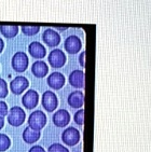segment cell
<instances>
[{"instance_id": "obj_1", "label": "cell", "mask_w": 151, "mask_h": 152, "mask_svg": "<svg viewBox=\"0 0 151 152\" xmlns=\"http://www.w3.org/2000/svg\"><path fill=\"white\" fill-rule=\"evenodd\" d=\"M47 124V115L41 110H35L30 113L28 118V126L35 131H39L43 129Z\"/></svg>"}, {"instance_id": "obj_2", "label": "cell", "mask_w": 151, "mask_h": 152, "mask_svg": "<svg viewBox=\"0 0 151 152\" xmlns=\"http://www.w3.org/2000/svg\"><path fill=\"white\" fill-rule=\"evenodd\" d=\"M25 119H26V113L23 108L15 106L10 109L9 113H8V123L10 125L18 127L25 122Z\"/></svg>"}, {"instance_id": "obj_3", "label": "cell", "mask_w": 151, "mask_h": 152, "mask_svg": "<svg viewBox=\"0 0 151 152\" xmlns=\"http://www.w3.org/2000/svg\"><path fill=\"white\" fill-rule=\"evenodd\" d=\"M28 56L26 55L25 52H16L12 57L11 64L12 68L14 69L16 72H24L28 67Z\"/></svg>"}, {"instance_id": "obj_4", "label": "cell", "mask_w": 151, "mask_h": 152, "mask_svg": "<svg viewBox=\"0 0 151 152\" xmlns=\"http://www.w3.org/2000/svg\"><path fill=\"white\" fill-rule=\"evenodd\" d=\"M29 86V81L27 78L23 76L15 77L14 79L10 82V91L15 95H21Z\"/></svg>"}, {"instance_id": "obj_5", "label": "cell", "mask_w": 151, "mask_h": 152, "mask_svg": "<svg viewBox=\"0 0 151 152\" xmlns=\"http://www.w3.org/2000/svg\"><path fill=\"white\" fill-rule=\"evenodd\" d=\"M41 102H42V107L47 111L52 112L57 108V96L52 91H45L42 94V100H41Z\"/></svg>"}, {"instance_id": "obj_6", "label": "cell", "mask_w": 151, "mask_h": 152, "mask_svg": "<svg viewBox=\"0 0 151 152\" xmlns=\"http://www.w3.org/2000/svg\"><path fill=\"white\" fill-rule=\"evenodd\" d=\"M48 58H49V63L51 65V67L53 68H61L66 63V55L59 49H54V50L51 51Z\"/></svg>"}, {"instance_id": "obj_7", "label": "cell", "mask_w": 151, "mask_h": 152, "mask_svg": "<svg viewBox=\"0 0 151 152\" xmlns=\"http://www.w3.org/2000/svg\"><path fill=\"white\" fill-rule=\"evenodd\" d=\"M62 140L68 146H75L80 140V133L75 127H68L62 134Z\"/></svg>"}, {"instance_id": "obj_8", "label": "cell", "mask_w": 151, "mask_h": 152, "mask_svg": "<svg viewBox=\"0 0 151 152\" xmlns=\"http://www.w3.org/2000/svg\"><path fill=\"white\" fill-rule=\"evenodd\" d=\"M42 40L48 47L51 48H55L57 47L59 42H61V36L57 31L51 29V28H48L43 31V35H42Z\"/></svg>"}, {"instance_id": "obj_9", "label": "cell", "mask_w": 151, "mask_h": 152, "mask_svg": "<svg viewBox=\"0 0 151 152\" xmlns=\"http://www.w3.org/2000/svg\"><path fill=\"white\" fill-rule=\"evenodd\" d=\"M39 102V94L35 90H29L22 97V104L26 109H34L37 107Z\"/></svg>"}, {"instance_id": "obj_10", "label": "cell", "mask_w": 151, "mask_h": 152, "mask_svg": "<svg viewBox=\"0 0 151 152\" xmlns=\"http://www.w3.org/2000/svg\"><path fill=\"white\" fill-rule=\"evenodd\" d=\"M69 122H70V114L65 109L58 110L53 115V123L57 127H64V126L68 125Z\"/></svg>"}, {"instance_id": "obj_11", "label": "cell", "mask_w": 151, "mask_h": 152, "mask_svg": "<svg viewBox=\"0 0 151 152\" xmlns=\"http://www.w3.org/2000/svg\"><path fill=\"white\" fill-rule=\"evenodd\" d=\"M48 85L53 90H59L65 84V77L61 72H53L48 77Z\"/></svg>"}, {"instance_id": "obj_12", "label": "cell", "mask_w": 151, "mask_h": 152, "mask_svg": "<svg viewBox=\"0 0 151 152\" xmlns=\"http://www.w3.org/2000/svg\"><path fill=\"white\" fill-rule=\"evenodd\" d=\"M28 52L34 58H37V59L43 58L44 56H45V54H47L45 48L42 45V43L38 42V41H34V42H32V43L29 44Z\"/></svg>"}, {"instance_id": "obj_13", "label": "cell", "mask_w": 151, "mask_h": 152, "mask_svg": "<svg viewBox=\"0 0 151 152\" xmlns=\"http://www.w3.org/2000/svg\"><path fill=\"white\" fill-rule=\"evenodd\" d=\"M81 41L77 36H70L65 41V49L69 54H76L81 49Z\"/></svg>"}, {"instance_id": "obj_14", "label": "cell", "mask_w": 151, "mask_h": 152, "mask_svg": "<svg viewBox=\"0 0 151 152\" xmlns=\"http://www.w3.org/2000/svg\"><path fill=\"white\" fill-rule=\"evenodd\" d=\"M69 83L76 88L84 86V72L82 70H73L69 76Z\"/></svg>"}, {"instance_id": "obj_15", "label": "cell", "mask_w": 151, "mask_h": 152, "mask_svg": "<svg viewBox=\"0 0 151 152\" xmlns=\"http://www.w3.org/2000/svg\"><path fill=\"white\" fill-rule=\"evenodd\" d=\"M32 75L37 78H43L48 75L49 72V67L48 65L42 61H35L32 66Z\"/></svg>"}, {"instance_id": "obj_16", "label": "cell", "mask_w": 151, "mask_h": 152, "mask_svg": "<svg viewBox=\"0 0 151 152\" xmlns=\"http://www.w3.org/2000/svg\"><path fill=\"white\" fill-rule=\"evenodd\" d=\"M84 102V95L81 91H75L68 96V104L73 108H81Z\"/></svg>"}, {"instance_id": "obj_17", "label": "cell", "mask_w": 151, "mask_h": 152, "mask_svg": "<svg viewBox=\"0 0 151 152\" xmlns=\"http://www.w3.org/2000/svg\"><path fill=\"white\" fill-rule=\"evenodd\" d=\"M41 136V133L39 131H35L32 127L27 126L23 132V139L26 143H34L39 140Z\"/></svg>"}, {"instance_id": "obj_18", "label": "cell", "mask_w": 151, "mask_h": 152, "mask_svg": "<svg viewBox=\"0 0 151 152\" xmlns=\"http://www.w3.org/2000/svg\"><path fill=\"white\" fill-rule=\"evenodd\" d=\"M18 30H20V27L18 25H0V32L7 39H12L16 37Z\"/></svg>"}, {"instance_id": "obj_19", "label": "cell", "mask_w": 151, "mask_h": 152, "mask_svg": "<svg viewBox=\"0 0 151 152\" xmlns=\"http://www.w3.org/2000/svg\"><path fill=\"white\" fill-rule=\"evenodd\" d=\"M11 146V139L8 135L0 134V152L7 151Z\"/></svg>"}, {"instance_id": "obj_20", "label": "cell", "mask_w": 151, "mask_h": 152, "mask_svg": "<svg viewBox=\"0 0 151 152\" xmlns=\"http://www.w3.org/2000/svg\"><path fill=\"white\" fill-rule=\"evenodd\" d=\"M21 29L23 31L24 35L26 36H34L37 35L39 30H40V26H32V25H23L21 27Z\"/></svg>"}, {"instance_id": "obj_21", "label": "cell", "mask_w": 151, "mask_h": 152, "mask_svg": "<svg viewBox=\"0 0 151 152\" xmlns=\"http://www.w3.org/2000/svg\"><path fill=\"white\" fill-rule=\"evenodd\" d=\"M8 84L4 79H1L0 78V99L2 98H6L8 96Z\"/></svg>"}, {"instance_id": "obj_22", "label": "cell", "mask_w": 151, "mask_h": 152, "mask_svg": "<svg viewBox=\"0 0 151 152\" xmlns=\"http://www.w3.org/2000/svg\"><path fill=\"white\" fill-rule=\"evenodd\" d=\"M48 152H69L66 147H64L61 143H53L49 147Z\"/></svg>"}, {"instance_id": "obj_23", "label": "cell", "mask_w": 151, "mask_h": 152, "mask_svg": "<svg viewBox=\"0 0 151 152\" xmlns=\"http://www.w3.org/2000/svg\"><path fill=\"white\" fill-rule=\"evenodd\" d=\"M75 122L77 123L78 125H83V122H84V110H83V109H80L79 111L76 112Z\"/></svg>"}, {"instance_id": "obj_24", "label": "cell", "mask_w": 151, "mask_h": 152, "mask_svg": "<svg viewBox=\"0 0 151 152\" xmlns=\"http://www.w3.org/2000/svg\"><path fill=\"white\" fill-rule=\"evenodd\" d=\"M8 115V105L6 102L0 100V117L4 118Z\"/></svg>"}, {"instance_id": "obj_25", "label": "cell", "mask_w": 151, "mask_h": 152, "mask_svg": "<svg viewBox=\"0 0 151 152\" xmlns=\"http://www.w3.org/2000/svg\"><path fill=\"white\" fill-rule=\"evenodd\" d=\"M28 152H45V150H44L41 146H38V145H36V146L32 147V148L29 149Z\"/></svg>"}, {"instance_id": "obj_26", "label": "cell", "mask_w": 151, "mask_h": 152, "mask_svg": "<svg viewBox=\"0 0 151 152\" xmlns=\"http://www.w3.org/2000/svg\"><path fill=\"white\" fill-rule=\"evenodd\" d=\"M84 58H85V52H82L81 55H80V57H79V61H80V65H81L82 67H84L85 66Z\"/></svg>"}, {"instance_id": "obj_27", "label": "cell", "mask_w": 151, "mask_h": 152, "mask_svg": "<svg viewBox=\"0 0 151 152\" xmlns=\"http://www.w3.org/2000/svg\"><path fill=\"white\" fill-rule=\"evenodd\" d=\"M3 48H4V42H3L2 39L0 38V54H1V52L3 51Z\"/></svg>"}, {"instance_id": "obj_28", "label": "cell", "mask_w": 151, "mask_h": 152, "mask_svg": "<svg viewBox=\"0 0 151 152\" xmlns=\"http://www.w3.org/2000/svg\"><path fill=\"white\" fill-rule=\"evenodd\" d=\"M3 126H4V118L0 117V129H2Z\"/></svg>"}]
</instances>
